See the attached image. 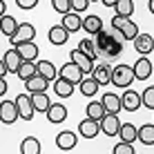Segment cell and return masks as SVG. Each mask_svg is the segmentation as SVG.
<instances>
[{
    "label": "cell",
    "mask_w": 154,
    "mask_h": 154,
    "mask_svg": "<svg viewBox=\"0 0 154 154\" xmlns=\"http://www.w3.org/2000/svg\"><path fill=\"white\" fill-rule=\"evenodd\" d=\"M121 119H119V114H107L103 121H100V132H103L105 136H119V132H121Z\"/></svg>",
    "instance_id": "cell-11"
},
{
    "label": "cell",
    "mask_w": 154,
    "mask_h": 154,
    "mask_svg": "<svg viewBox=\"0 0 154 154\" xmlns=\"http://www.w3.org/2000/svg\"><path fill=\"white\" fill-rule=\"evenodd\" d=\"M132 69H134V76H136V81H147V78L152 76V69H154V65H152V60L147 56H141L139 60L132 65Z\"/></svg>",
    "instance_id": "cell-10"
},
{
    "label": "cell",
    "mask_w": 154,
    "mask_h": 154,
    "mask_svg": "<svg viewBox=\"0 0 154 154\" xmlns=\"http://www.w3.org/2000/svg\"><path fill=\"white\" fill-rule=\"evenodd\" d=\"M0 94H2V98H5V94H7V78H0Z\"/></svg>",
    "instance_id": "cell-41"
},
{
    "label": "cell",
    "mask_w": 154,
    "mask_h": 154,
    "mask_svg": "<svg viewBox=\"0 0 154 154\" xmlns=\"http://www.w3.org/2000/svg\"><path fill=\"white\" fill-rule=\"evenodd\" d=\"M47 38H49L51 45L60 47V45H65V42H67V38H69V31L63 27V25H54V27L49 29V34H47Z\"/></svg>",
    "instance_id": "cell-17"
},
{
    "label": "cell",
    "mask_w": 154,
    "mask_h": 154,
    "mask_svg": "<svg viewBox=\"0 0 154 154\" xmlns=\"http://www.w3.org/2000/svg\"><path fill=\"white\" fill-rule=\"evenodd\" d=\"M34 76H38V65H36V63H31V60H25L23 67L18 69V78L29 81V78H34Z\"/></svg>",
    "instance_id": "cell-32"
},
{
    "label": "cell",
    "mask_w": 154,
    "mask_h": 154,
    "mask_svg": "<svg viewBox=\"0 0 154 154\" xmlns=\"http://www.w3.org/2000/svg\"><path fill=\"white\" fill-rule=\"evenodd\" d=\"M119 139L123 141V143L139 141V127L132 125V123H123V125H121V132H119Z\"/></svg>",
    "instance_id": "cell-25"
},
{
    "label": "cell",
    "mask_w": 154,
    "mask_h": 154,
    "mask_svg": "<svg viewBox=\"0 0 154 154\" xmlns=\"http://www.w3.org/2000/svg\"><path fill=\"white\" fill-rule=\"evenodd\" d=\"M58 78H65V81H69L74 85H81L83 83V78H85V74L83 69L76 65V63H65V65H60V69H58Z\"/></svg>",
    "instance_id": "cell-4"
},
{
    "label": "cell",
    "mask_w": 154,
    "mask_h": 154,
    "mask_svg": "<svg viewBox=\"0 0 154 154\" xmlns=\"http://www.w3.org/2000/svg\"><path fill=\"white\" fill-rule=\"evenodd\" d=\"M98 87H100V83H98L94 76H87V78H83V83L78 85L81 94H83V96H87V98H94V96H96Z\"/></svg>",
    "instance_id": "cell-22"
},
{
    "label": "cell",
    "mask_w": 154,
    "mask_h": 154,
    "mask_svg": "<svg viewBox=\"0 0 154 154\" xmlns=\"http://www.w3.org/2000/svg\"><path fill=\"white\" fill-rule=\"evenodd\" d=\"M139 141L143 145H154V125H141L139 127Z\"/></svg>",
    "instance_id": "cell-33"
},
{
    "label": "cell",
    "mask_w": 154,
    "mask_h": 154,
    "mask_svg": "<svg viewBox=\"0 0 154 154\" xmlns=\"http://www.w3.org/2000/svg\"><path fill=\"white\" fill-rule=\"evenodd\" d=\"M72 2V11H85V9L89 7V0H69Z\"/></svg>",
    "instance_id": "cell-39"
},
{
    "label": "cell",
    "mask_w": 154,
    "mask_h": 154,
    "mask_svg": "<svg viewBox=\"0 0 154 154\" xmlns=\"http://www.w3.org/2000/svg\"><path fill=\"white\" fill-rule=\"evenodd\" d=\"M123 109H127V112H136V109L143 105V98L139 92H134V89H125L123 92Z\"/></svg>",
    "instance_id": "cell-13"
},
{
    "label": "cell",
    "mask_w": 154,
    "mask_h": 154,
    "mask_svg": "<svg viewBox=\"0 0 154 154\" xmlns=\"http://www.w3.org/2000/svg\"><path fill=\"white\" fill-rule=\"evenodd\" d=\"M134 49L141 56H150V51H154V38L150 34H139L134 40Z\"/></svg>",
    "instance_id": "cell-14"
},
{
    "label": "cell",
    "mask_w": 154,
    "mask_h": 154,
    "mask_svg": "<svg viewBox=\"0 0 154 154\" xmlns=\"http://www.w3.org/2000/svg\"><path fill=\"white\" fill-rule=\"evenodd\" d=\"M20 154H40V141L36 136H25L20 143Z\"/></svg>",
    "instance_id": "cell-28"
},
{
    "label": "cell",
    "mask_w": 154,
    "mask_h": 154,
    "mask_svg": "<svg viewBox=\"0 0 154 154\" xmlns=\"http://www.w3.org/2000/svg\"><path fill=\"white\" fill-rule=\"evenodd\" d=\"M36 65H38V76H42L45 81L54 83L56 78H58V72H56L54 63H49V60H38Z\"/></svg>",
    "instance_id": "cell-23"
},
{
    "label": "cell",
    "mask_w": 154,
    "mask_h": 154,
    "mask_svg": "<svg viewBox=\"0 0 154 154\" xmlns=\"http://www.w3.org/2000/svg\"><path fill=\"white\" fill-rule=\"evenodd\" d=\"M69 60H72V63H76V65L81 67L85 76H92V74H94V69H96V67H94V60H92V58H89L87 54H83V51L78 49V47H76V49H72Z\"/></svg>",
    "instance_id": "cell-6"
},
{
    "label": "cell",
    "mask_w": 154,
    "mask_h": 154,
    "mask_svg": "<svg viewBox=\"0 0 154 154\" xmlns=\"http://www.w3.org/2000/svg\"><path fill=\"white\" fill-rule=\"evenodd\" d=\"M25 87H27L29 94H42L49 87V81H45L42 76H34V78H29V81H25Z\"/></svg>",
    "instance_id": "cell-24"
},
{
    "label": "cell",
    "mask_w": 154,
    "mask_h": 154,
    "mask_svg": "<svg viewBox=\"0 0 154 154\" xmlns=\"http://www.w3.org/2000/svg\"><path fill=\"white\" fill-rule=\"evenodd\" d=\"M34 38H36L34 25H31V23H23L18 27V31L9 38V42H11L14 47H20V45H25V42H34Z\"/></svg>",
    "instance_id": "cell-5"
},
{
    "label": "cell",
    "mask_w": 154,
    "mask_h": 154,
    "mask_svg": "<svg viewBox=\"0 0 154 154\" xmlns=\"http://www.w3.org/2000/svg\"><path fill=\"white\" fill-rule=\"evenodd\" d=\"M100 132V123L94 119H83L81 123H78V134L83 136V139H96Z\"/></svg>",
    "instance_id": "cell-12"
},
{
    "label": "cell",
    "mask_w": 154,
    "mask_h": 154,
    "mask_svg": "<svg viewBox=\"0 0 154 154\" xmlns=\"http://www.w3.org/2000/svg\"><path fill=\"white\" fill-rule=\"evenodd\" d=\"M51 7H54V11H58L60 16L72 11V2L69 0H51Z\"/></svg>",
    "instance_id": "cell-36"
},
{
    "label": "cell",
    "mask_w": 154,
    "mask_h": 154,
    "mask_svg": "<svg viewBox=\"0 0 154 154\" xmlns=\"http://www.w3.org/2000/svg\"><path fill=\"white\" fill-rule=\"evenodd\" d=\"M16 105H18V112L23 121H31V116L36 114L34 100H31V94H18L16 96Z\"/></svg>",
    "instance_id": "cell-7"
},
{
    "label": "cell",
    "mask_w": 154,
    "mask_h": 154,
    "mask_svg": "<svg viewBox=\"0 0 154 154\" xmlns=\"http://www.w3.org/2000/svg\"><path fill=\"white\" fill-rule=\"evenodd\" d=\"M16 49L20 51L23 60H31V63H36V58H38V47H36V42H25V45L16 47Z\"/></svg>",
    "instance_id": "cell-30"
},
{
    "label": "cell",
    "mask_w": 154,
    "mask_h": 154,
    "mask_svg": "<svg viewBox=\"0 0 154 154\" xmlns=\"http://www.w3.org/2000/svg\"><path fill=\"white\" fill-rule=\"evenodd\" d=\"M78 49L83 51V54H87L92 60H96L98 54H96V45H94V38H83L81 42H78Z\"/></svg>",
    "instance_id": "cell-35"
},
{
    "label": "cell",
    "mask_w": 154,
    "mask_h": 154,
    "mask_svg": "<svg viewBox=\"0 0 154 154\" xmlns=\"http://www.w3.org/2000/svg\"><path fill=\"white\" fill-rule=\"evenodd\" d=\"M116 16H125V18H130L132 14H134V0H119L114 7Z\"/></svg>",
    "instance_id": "cell-34"
},
{
    "label": "cell",
    "mask_w": 154,
    "mask_h": 154,
    "mask_svg": "<svg viewBox=\"0 0 154 154\" xmlns=\"http://www.w3.org/2000/svg\"><path fill=\"white\" fill-rule=\"evenodd\" d=\"M112 72H114L112 65H96V69H94L92 76L96 78L100 85H109L112 83Z\"/></svg>",
    "instance_id": "cell-26"
},
{
    "label": "cell",
    "mask_w": 154,
    "mask_h": 154,
    "mask_svg": "<svg viewBox=\"0 0 154 154\" xmlns=\"http://www.w3.org/2000/svg\"><path fill=\"white\" fill-rule=\"evenodd\" d=\"M31 100H34L36 112L47 114V109L51 107V100H49V96H47V92H42V94H31Z\"/></svg>",
    "instance_id": "cell-31"
},
{
    "label": "cell",
    "mask_w": 154,
    "mask_h": 154,
    "mask_svg": "<svg viewBox=\"0 0 154 154\" xmlns=\"http://www.w3.org/2000/svg\"><path fill=\"white\" fill-rule=\"evenodd\" d=\"M150 14L154 16V0H150Z\"/></svg>",
    "instance_id": "cell-43"
},
{
    "label": "cell",
    "mask_w": 154,
    "mask_h": 154,
    "mask_svg": "<svg viewBox=\"0 0 154 154\" xmlns=\"http://www.w3.org/2000/svg\"><path fill=\"white\" fill-rule=\"evenodd\" d=\"M100 2H103L105 7H116V2H119V0H100Z\"/></svg>",
    "instance_id": "cell-42"
},
{
    "label": "cell",
    "mask_w": 154,
    "mask_h": 154,
    "mask_svg": "<svg viewBox=\"0 0 154 154\" xmlns=\"http://www.w3.org/2000/svg\"><path fill=\"white\" fill-rule=\"evenodd\" d=\"M16 119H20L16 100H2V105H0V121H2L5 125H11Z\"/></svg>",
    "instance_id": "cell-8"
},
{
    "label": "cell",
    "mask_w": 154,
    "mask_h": 154,
    "mask_svg": "<svg viewBox=\"0 0 154 154\" xmlns=\"http://www.w3.org/2000/svg\"><path fill=\"white\" fill-rule=\"evenodd\" d=\"M112 154H136L134 152V145H132V143H116L114 145V150H112Z\"/></svg>",
    "instance_id": "cell-38"
},
{
    "label": "cell",
    "mask_w": 154,
    "mask_h": 154,
    "mask_svg": "<svg viewBox=\"0 0 154 154\" xmlns=\"http://www.w3.org/2000/svg\"><path fill=\"white\" fill-rule=\"evenodd\" d=\"M45 116L49 123H63V121H67V107L63 103H51V107L47 109Z\"/></svg>",
    "instance_id": "cell-18"
},
{
    "label": "cell",
    "mask_w": 154,
    "mask_h": 154,
    "mask_svg": "<svg viewBox=\"0 0 154 154\" xmlns=\"http://www.w3.org/2000/svg\"><path fill=\"white\" fill-rule=\"evenodd\" d=\"M119 31H121V36H123L125 40H132V42H134V40H136V36L141 34V31H139V27H136V23H132L130 18H127L125 23L119 27Z\"/></svg>",
    "instance_id": "cell-29"
},
{
    "label": "cell",
    "mask_w": 154,
    "mask_h": 154,
    "mask_svg": "<svg viewBox=\"0 0 154 154\" xmlns=\"http://www.w3.org/2000/svg\"><path fill=\"white\" fill-rule=\"evenodd\" d=\"M103 105L105 109H107V114H119L121 109H123V98L116 96V94H103Z\"/></svg>",
    "instance_id": "cell-20"
},
{
    "label": "cell",
    "mask_w": 154,
    "mask_h": 154,
    "mask_svg": "<svg viewBox=\"0 0 154 154\" xmlns=\"http://www.w3.org/2000/svg\"><path fill=\"white\" fill-rule=\"evenodd\" d=\"M89 2H98V0H89Z\"/></svg>",
    "instance_id": "cell-44"
},
{
    "label": "cell",
    "mask_w": 154,
    "mask_h": 154,
    "mask_svg": "<svg viewBox=\"0 0 154 154\" xmlns=\"http://www.w3.org/2000/svg\"><path fill=\"white\" fill-rule=\"evenodd\" d=\"M23 56H20V51L16 49V47H11V49H7L5 51V56H2V60H0V72H2V76L5 74H18V69L23 67Z\"/></svg>",
    "instance_id": "cell-2"
},
{
    "label": "cell",
    "mask_w": 154,
    "mask_h": 154,
    "mask_svg": "<svg viewBox=\"0 0 154 154\" xmlns=\"http://www.w3.org/2000/svg\"><path fill=\"white\" fill-rule=\"evenodd\" d=\"M134 81H136V76H134L132 65H116L114 67V72H112V85L123 87V89H130V85Z\"/></svg>",
    "instance_id": "cell-3"
},
{
    "label": "cell",
    "mask_w": 154,
    "mask_h": 154,
    "mask_svg": "<svg viewBox=\"0 0 154 154\" xmlns=\"http://www.w3.org/2000/svg\"><path fill=\"white\" fill-rule=\"evenodd\" d=\"M76 145H78V136H76V132H69V130L58 132V136H56V147H58V150L69 152V150H74Z\"/></svg>",
    "instance_id": "cell-9"
},
{
    "label": "cell",
    "mask_w": 154,
    "mask_h": 154,
    "mask_svg": "<svg viewBox=\"0 0 154 154\" xmlns=\"http://www.w3.org/2000/svg\"><path fill=\"white\" fill-rule=\"evenodd\" d=\"M16 5H18L20 9H34L36 5H38V0H16Z\"/></svg>",
    "instance_id": "cell-40"
},
{
    "label": "cell",
    "mask_w": 154,
    "mask_h": 154,
    "mask_svg": "<svg viewBox=\"0 0 154 154\" xmlns=\"http://www.w3.org/2000/svg\"><path fill=\"white\" fill-rule=\"evenodd\" d=\"M60 25L69 31V34H76V31L83 29V18H81L76 11H69V14L63 16V23H60Z\"/></svg>",
    "instance_id": "cell-19"
},
{
    "label": "cell",
    "mask_w": 154,
    "mask_h": 154,
    "mask_svg": "<svg viewBox=\"0 0 154 154\" xmlns=\"http://www.w3.org/2000/svg\"><path fill=\"white\" fill-rule=\"evenodd\" d=\"M83 31H87L89 36L100 34V31H103V20H100V16H94V14L85 16L83 18Z\"/></svg>",
    "instance_id": "cell-16"
},
{
    "label": "cell",
    "mask_w": 154,
    "mask_h": 154,
    "mask_svg": "<svg viewBox=\"0 0 154 154\" xmlns=\"http://www.w3.org/2000/svg\"><path fill=\"white\" fill-rule=\"evenodd\" d=\"M18 27H20V23L14 18V16H2V25H0V31H2V36H7V38H11V36L18 31Z\"/></svg>",
    "instance_id": "cell-27"
},
{
    "label": "cell",
    "mask_w": 154,
    "mask_h": 154,
    "mask_svg": "<svg viewBox=\"0 0 154 154\" xmlns=\"http://www.w3.org/2000/svg\"><path fill=\"white\" fill-rule=\"evenodd\" d=\"M141 98H143V105H145L147 109H154V85L145 87V92L141 94Z\"/></svg>",
    "instance_id": "cell-37"
},
{
    "label": "cell",
    "mask_w": 154,
    "mask_h": 154,
    "mask_svg": "<svg viewBox=\"0 0 154 154\" xmlns=\"http://www.w3.org/2000/svg\"><path fill=\"white\" fill-rule=\"evenodd\" d=\"M123 36H121L119 29H103L100 34L94 36V45H96V54L100 58H105V60H109V58H116L123 51Z\"/></svg>",
    "instance_id": "cell-1"
},
{
    "label": "cell",
    "mask_w": 154,
    "mask_h": 154,
    "mask_svg": "<svg viewBox=\"0 0 154 154\" xmlns=\"http://www.w3.org/2000/svg\"><path fill=\"white\" fill-rule=\"evenodd\" d=\"M51 85H54V94H56L58 98H69L72 94H74V83L65 81V78H56Z\"/></svg>",
    "instance_id": "cell-21"
},
{
    "label": "cell",
    "mask_w": 154,
    "mask_h": 154,
    "mask_svg": "<svg viewBox=\"0 0 154 154\" xmlns=\"http://www.w3.org/2000/svg\"><path fill=\"white\" fill-rule=\"evenodd\" d=\"M85 112H87V119H94V121H98V123L107 116V109H105L103 100H89Z\"/></svg>",
    "instance_id": "cell-15"
}]
</instances>
